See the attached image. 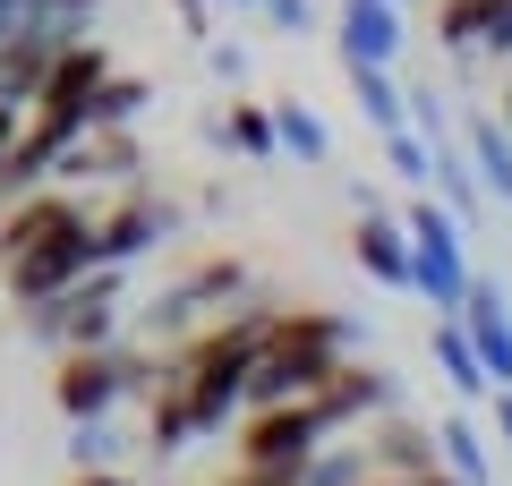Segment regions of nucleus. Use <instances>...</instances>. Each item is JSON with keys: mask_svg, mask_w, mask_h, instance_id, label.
<instances>
[{"mask_svg": "<svg viewBox=\"0 0 512 486\" xmlns=\"http://www.w3.org/2000/svg\"><path fill=\"white\" fill-rule=\"evenodd\" d=\"M52 180L60 188H128V180H146V145H137V128H77L69 145H60V162H52Z\"/></svg>", "mask_w": 512, "mask_h": 486, "instance_id": "nucleus-7", "label": "nucleus"}, {"mask_svg": "<svg viewBox=\"0 0 512 486\" xmlns=\"http://www.w3.org/2000/svg\"><path fill=\"white\" fill-rule=\"evenodd\" d=\"M18 120H26L18 103H0V154H9V137H18Z\"/></svg>", "mask_w": 512, "mask_h": 486, "instance_id": "nucleus-32", "label": "nucleus"}, {"mask_svg": "<svg viewBox=\"0 0 512 486\" xmlns=\"http://www.w3.org/2000/svg\"><path fill=\"white\" fill-rule=\"evenodd\" d=\"M52 401H60V418H111V410L128 401V342L60 350V367H52Z\"/></svg>", "mask_w": 512, "mask_h": 486, "instance_id": "nucleus-8", "label": "nucleus"}, {"mask_svg": "<svg viewBox=\"0 0 512 486\" xmlns=\"http://www.w3.org/2000/svg\"><path fill=\"white\" fill-rule=\"evenodd\" d=\"M86 265H94V231H77V239H52V248L9 256V265H0V282H9V299H18V307H43L52 290H69Z\"/></svg>", "mask_w": 512, "mask_h": 486, "instance_id": "nucleus-12", "label": "nucleus"}, {"mask_svg": "<svg viewBox=\"0 0 512 486\" xmlns=\"http://www.w3.org/2000/svg\"><path fill=\"white\" fill-rule=\"evenodd\" d=\"M350 486H393V478H384V469H367V478H350Z\"/></svg>", "mask_w": 512, "mask_h": 486, "instance_id": "nucleus-34", "label": "nucleus"}, {"mask_svg": "<svg viewBox=\"0 0 512 486\" xmlns=\"http://www.w3.org/2000/svg\"><path fill=\"white\" fill-rule=\"evenodd\" d=\"M478 26H487V0H436V43H444L453 60H470Z\"/></svg>", "mask_w": 512, "mask_h": 486, "instance_id": "nucleus-22", "label": "nucleus"}, {"mask_svg": "<svg viewBox=\"0 0 512 486\" xmlns=\"http://www.w3.org/2000/svg\"><path fill=\"white\" fill-rule=\"evenodd\" d=\"M111 77V52L94 35H69L52 52V69H43V86H35V103L26 111H52V120H86V103H94V86Z\"/></svg>", "mask_w": 512, "mask_h": 486, "instance_id": "nucleus-10", "label": "nucleus"}, {"mask_svg": "<svg viewBox=\"0 0 512 486\" xmlns=\"http://www.w3.org/2000/svg\"><path fill=\"white\" fill-rule=\"evenodd\" d=\"M478 401H487V427H495V444L512 452V384H487Z\"/></svg>", "mask_w": 512, "mask_h": 486, "instance_id": "nucleus-29", "label": "nucleus"}, {"mask_svg": "<svg viewBox=\"0 0 512 486\" xmlns=\"http://www.w3.org/2000/svg\"><path fill=\"white\" fill-rule=\"evenodd\" d=\"M256 290V273L239 265V256H205V265H188L171 290H154L137 316H120V333H137V342H154V350H171L180 333H197L205 316H222V307H239Z\"/></svg>", "mask_w": 512, "mask_h": 486, "instance_id": "nucleus-2", "label": "nucleus"}, {"mask_svg": "<svg viewBox=\"0 0 512 486\" xmlns=\"http://www.w3.org/2000/svg\"><path fill=\"white\" fill-rule=\"evenodd\" d=\"M495 120H504V128H512V60H504V103H495Z\"/></svg>", "mask_w": 512, "mask_h": 486, "instance_id": "nucleus-33", "label": "nucleus"}, {"mask_svg": "<svg viewBox=\"0 0 512 486\" xmlns=\"http://www.w3.org/2000/svg\"><path fill=\"white\" fill-rule=\"evenodd\" d=\"M222 9H239V18H248V9H256V0H222Z\"/></svg>", "mask_w": 512, "mask_h": 486, "instance_id": "nucleus-35", "label": "nucleus"}, {"mask_svg": "<svg viewBox=\"0 0 512 486\" xmlns=\"http://www.w3.org/2000/svg\"><path fill=\"white\" fill-rule=\"evenodd\" d=\"M453 128H461V154H470L478 188L512 205V128L495 120V111H470V120H453Z\"/></svg>", "mask_w": 512, "mask_h": 486, "instance_id": "nucleus-15", "label": "nucleus"}, {"mask_svg": "<svg viewBox=\"0 0 512 486\" xmlns=\"http://www.w3.org/2000/svg\"><path fill=\"white\" fill-rule=\"evenodd\" d=\"M299 401H308L316 435H350V427H367L376 410H402V376H393V367H367V359H342L316 393H299Z\"/></svg>", "mask_w": 512, "mask_h": 486, "instance_id": "nucleus-6", "label": "nucleus"}, {"mask_svg": "<svg viewBox=\"0 0 512 486\" xmlns=\"http://www.w3.org/2000/svg\"><path fill=\"white\" fill-rule=\"evenodd\" d=\"M111 452H120L111 418H69V469H86V461H111Z\"/></svg>", "mask_w": 512, "mask_h": 486, "instance_id": "nucleus-24", "label": "nucleus"}, {"mask_svg": "<svg viewBox=\"0 0 512 486\" xmlns=\"http://www.w3.org/2000/svg\"><path fill=\"white\" fill-rule=\"evenodd\" d=\"M205 137H214L222 154H239V162H274V154H282V145H274V111L248 103V94H239V103L222 111L214 128H205Z\"/></svg>", "mask_w": 512, "mask_h": 486, "instance_id": "nucleus-18", "label": "nucleus"}, {"mask_svg": "<svg viewBox=\"0 0 512 486\" xmlns=\"http://www.w3.org/2000/svg\"><path fill=\"white\" fill-rule=\"evenodd\" d=\"M376 145H384V162H393V180L419 197V188H427V145L410 137V128H376Z\"/></svg>", "mask_w": 512, "mask_h": 486, "instance_id": "nucleus-23", "label": "nucleus"}, {"mask_svg": "<svg viewBox=\"0 0 512 486\" xmlns=\"http://www.w3.org/2000/svg\"><path fill=\"white\" fill-rule=\"evenodd\" d=\"M231 435H239V461H282V469L325 444L316 418H308V401H256V410L231 418Z\"/></svg>", "mask_w": 512, "mask_h": 486, "instance_id": "nucleus-9", "label": "nucleus"}, {"mask_svg": "<svg viewBox=\"0 0 512 486\" xmlns=\"http://www.w3.org/2000/svg\"><path fill=\"white\" fill-rule=\"evenodd\" d=\"M427 359H436V376L453 384L461 401L487 393V367H478V350H470V333H461V316H436V333H427Z\"/></svg>", "mask_w": 512, "mask_h": 486, "instance_id": "nucleus-19", "label": "nucleus"}, {"mask_svg": "<svg viewBox=\"0 0 512 486\" xmlns=\"http://www.w3.org/2000/svg\"><path fill=\"white\" fill-rule=\"evenodd\" d=\"M171 18H180L188 43H205V35H214V0H171Z\"/></svg>", "mask_w": 512, "mask_h": 486, "instance_id": "nucleus-30", "label": "nucleus"}, {"mask_svg": "<svg viewBox=\"0 0 512 486\" xmlns=\"http://www.w3.org/2000/svg\"><path fill=\"white\" fill-rule=\"evenodd\" d=\"M154 111V86L137 69H120V60H111V77L103 86H94V103H86V128H137Z\"/></svg>", "mask_w": 512, "mask_h": 486, "instance_id": "nucleus-20", "label": "nucleus"}, {"mask_svg": "<svg viewBox=\"0 0 512 486\" xmlns=\"http://www.w3.org/2000/svg\"><path fill=\"white\" fill-rule=\"evenodd\" d=\"M171 231H180V205L154 197L146 180H128V188H111V197L94 205V265H137V256H154Z\"/></svg>", "mask_w": 512, "mask_h": 486, "instance_id": "nucleus-5", "label": "nucleus"}, {"mask_svg": "<svg viewBox=\"0 0 512 486\" xmlns=\"http://www.w3.org/2000/svg\"><path fill=\"white\" fill-rule=\"evenodd\" d=\"M265 111H274V145L282 154L333 162V137H325V120H316V103H291V94H282V103H265Z\"/></svg>", "mask_w": 512, "mask_h": 486, "instance_id": "nucleus-21", "label": "nucleus"}, {"mask_svg": "<svg viewBox=\"0 0 512 486\" xmlns=\"http://www.w3.org/2000/svg\"><path fill=\"white\" fill-rule=\"evenodd\" d=\"M402 231H410V290H419L436 316H453L461 290H470V273H478V265H470V239H461V222L419 188V197L402 205Z\"/></svg>", "mask_w": 512, "mask_h": 486, "instance_id": "nucleus-4", "label": "nucleus"}, {"mask_svg": "<svg viewBox=\"0 0 512 486\" xmlns=\"http://www.w3.org/2000/svg\"><path fill=\"white\" fill-rule=\"evenodd\" d=\"M120 299H128V265H86L69 290L26 307V324L52 350H103V342H120Z\"/></svg>", "mask_w": 512, "mask_h": 486, "instance_id": "nucleus-3", "label": "nucleus"}, {"mask_svg": "<svg viewBox=\"0 0 512 486\" xmlns=\"http://www.w3.org/2000/svg\"><path fill=\"white\" fill-rule=\"evenodd\" d=\"M214 486H291V469L282 461H239V469H222Z\"/></svg>", "mask_w": 512, "mask_h": 486, "instance_id": "nucleus-28", "label": "nucleus"}, {"mask_svg": "<svg viewBox=\"0 0 512 486\" xmlns=\"http://www.w3.org/2000/svg\"><path fill=\"white\" fill-rule=\"evenodd\" d=\"M256 18L274 26V35H316V26H325V18H316V0H256Z\"/></svg>", "mask_w": 512, "mask_h": 486, "instance_id": "nucleus-27", "label": "nucleus"}, {"mask_svg": "<svg viewBox=\"0 0 512 486\" xmlns=\"http://www.w3.org/2000/svg\"><path fill=\"white\" fill-rule=\"evenodd\" d=\"M461 333H470L478 367H487V384H512V299L487 282V273H470V290H461Z\"/></svg>", "mask_w": 512, "mask_h": 486, "instance_id": "nucleus-13", "label": "nucleus"}, {"mask_svg": "<svg viewBox=\"0 0 512 486\" xmlns=\"http://www.w3.org/2000/svg\"><path fill=\"white\" fill-rule=\"evenodd\" d=\"M69 486H137L128 469H111V461H86V469H69Z\"/></svg>", "mask_w": 512, "mask_h": 486, "instance_id": "nucleus-31", "label": "nucleus"}, {"mask_svg": "<svg viewBox=\"0 0 512 486\" xmlns=\"http://www.w3.org/2000/svg\"><path fill=\"white\" fill-rule=\"evenodd\" d=\"M470 60H495V69H504V60H512V0H487V26H478Z\"/></svg>", "mask_w": 512, "mask_h": 486, "instance_id": "nucleus-25", "label": "nucleus"}, {"mask_svg": "<svg viewBox=\"0 0 512 486\" xmlns=\"http://www.w3.org/2000/svg\"><path fill=\"white\" fill-rule=\"evenodd\" d=\"M350 256H359L367 282L410 290V231H402V214H384V197L359 205V222H350Z\"/></svg>", "mask_w": 512, "mask_h": 486, "instance_id": "nucleus-14", "label": "nucleus"}, {"mask_svg": "<svg viewBox=\"0 0 512 486\" xmlns=\"http://www.w3.org/2000/svg\"><path fill=\"white\" fill-rule=\"evenodd\" d=\"M350 77V103H359L367 128H410V103H402V77L384 69V60H342Z\"/></svg>", "mask_w": 512, "mask_h": 486, "instance_id": "nucleus-16", "label": "nucleus"}, {"mask_svg": "<svg viewBox=\"0 0 512 486\" xmlns=\"http://www.w3.org/2000/svg\"><path fill=\"white\" fill-rule=\"evenodd\" d=\"M197 52H205V69H214V86H248V43H231V35H205Z\"/></svg>", "mask_w": 512, "mask_h": 486, "instance_id": "nucleus-26", "label": "nucleus"}, {"mask_svg": "<svg viewBox=\"0 0 512 486\" xmlns=\"http://www.w3.org/2000/svg\"><path fill=\"white\" fill-rule=\"evenodd\" d=\"M402 9H410V0H402Z\"/></svg>", "mask_w": 512, "mask_h": 486, "instance_id": "nucleus-36", "label": "nucleus"}, {"mask_svg": "<svg viewBox=\"0 0 512 486\" xmlns=\"http://www.w3.org/2000/svg\"><path fill=\"white\" fill-rule=\"evenodd\" d=\"M333 43H342V60H384V69H402L410 9L402 0H333Z\"/></svg>", "mask_w": 512, "mask_h": 486, "instance_id": "nucleus-11", "label": "nucleus"}, {"mask_svg": "<svg viewBox=\"0 0 512 486\" xmlns=\"http://www.w3.org/2000/svg\"><path fill=\"white\" fill-rule=\"evenodd\" d=\"M436 461L453 469L461 486H495V452H487V435H478V418H461V410L436 418Z\"/></svg>", "mask_w": 512, "mask_h": 486, "instance_id": "nucleus-17", "label": "nucleus"}, {"mask_svg": "<svg viewBox=\"0 0 512 486\" xmlns=\"http://www.w3.org/2000/svg\"><path fill=\"white\" fill-rule=\"evenodd\" d=\"M350 350H359V316H342V307H274L265 350H256L248 376H239V410L316 393V384H325Z\"/></svg>", "mask_w": 512, "mask_h": 486, "instance_id": "nucleus-1", "label": "nucleus"}]
</instances>
